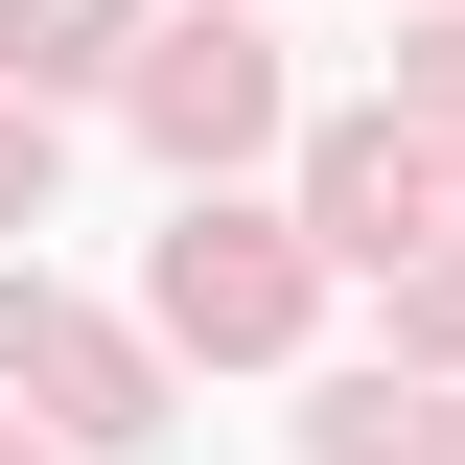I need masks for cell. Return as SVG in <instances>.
<instances>
[{"label": "cell", "instance_id": "obj_1", "mask_svg": "<svg viewBox=\"0 0 465 465\" xmlns=\"http://www.w3.org/2000/svg\"><path fill=\"white\" fill-rule=\"evenodd\" d=\"M140 140H163V163L280 140V70H256V24H163V47H140Z\"/></svg>", "mask_w": 465, "mask_h": 465}, {"label": "cell", "instance_id": "obj_2", "mask_svg": "<svg viewBox=\"0 0 465 465\" xmlns=\"http://www.w3.org/2000/svg\"><path fill=\"white\" fill-rule=\"evenodd\" d=\"M163 326H186V349H280V326H302V256H280L256 210H186V232H163Z\"/></svg>", "mask_w": 465, "mask_h": 465}, {"label": "cell", "instance_id": "obj_3", "mask_svg": "<svg viewBox=\"0 0 465 465\" xmlns=\"http://www.w3.org/2000/svg\"><path fill=\"white\" fill-rule=\"evenodd\" d=\"M0 372H24V396H47L70 442H140V419H163V372H140V349H116V326H70L47 280L0 302Z\"/></svg>", "mask_w": 465, "mask_h": 465}, {"label": "cell", "instance_id": "obj_4", "mask_svg": "<svg viewBox=\"0 0 465 465\" xmlns=\"http://www.w3.org/2000/svg\"><path fill=\"white\" fill-rule=\"evenodd\" d=\"M70 70H116V0H0V94H70Z\"/></svg>", "mask_w": 465, "mask_h": 465}, {"label": "cell", "instance_id": "obj_5", "mask_svg": "<svg viewBox=\"0 0 465 465\" xmlns=\"http://www.w3.org/2000/svg\"><path fill=\"white\" fill-rule=\"evenodd\" d=\"M0 465H24V419H0Z\"/></svg>", "mask_w": 465, "mask_h": 465}]
</instances>
